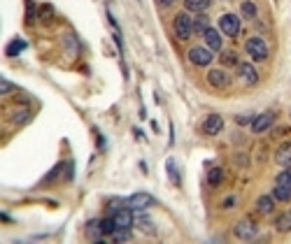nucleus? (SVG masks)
<instances>
[{
    "label": "nucleus",
    "instance_id": "1",
    "mask_svg": "<svg viewBox=\"0 0 291 244\" xmlns=\"http://www.w3.org/2000/svg\"><path fill=\"white\" fill-rule=\"evenodd\" d=\"M173 30H175L177 40H189L191 33H194V19L189 17V12H179L175 17V24H173Z\"/></svg>",
    "mask_w": 291,
    "mask_h": 244
},
{
    "label": "nucleus",
    "instance_id": "2",
    "mask_svg": "<svg viewBox=\"0 0 291 244\" xmlns=\"http://www.w3.org/2000/svg\"><path fill=\"white\" fill-rule=\"evenodd\" d=\"M245 49H247V54L254 61H265L268 58V44H265L263 37H249L245 42Z\"/></svg>",
    "mask_w": 291,
    "mask_h": 244
},
{
    "label": "nucleus",
    "instance_id": "3",
    "mask_svg": "<svg viewBox=\"0 0 291 244\" xmlns=\"http://www.w3.org/2000/svg\"><path fill=\"white\" fill-rule=\"evenodd\" d=\"M189 61L194 63V65H198V68H205V65H210L212 63V49H207V47H191L189 49Z\"/></svg>",
    "mask_w": 291,
    "mask_h": 244
},
{
    "label": "nucleus",
    "instance_id": "4",
    "mask_svg": "<svg viewBox=\"0 0 291 244\" xmlns=\"http://www.w3.org/2000/svg\"><path fill=\"white\" fill-rule=\"evenodd\" d=\"M219 30L229 37H235L240 33V19L235 14H221L219 17Z\"/></svg>",
    "mask_w": 291,
    "mask_h": 244
},
{
    "label": "nucleus",
    "instance_id": "5",
    "mask_svg": "<svg viewBox=\"0 0 291 244\" xmlns=\"http://www.w3.org/2000/svg\"><path fill=\"white\" fill-rule=\"evenodd\" d=\"M233 235L238 237V240H254L256 237V223L254 221H249V218H242V221L235 223Z\"/></svg>",
    "mask_w": 291,
    "mask_h": 244
},
{
    "label": "nucleus",
    "instance_id": "6",
    "mask_svg": "<svg viewBox=\"0 0 291 244\" xmlns=\"http://www.w3.org/2000/svg\"><path fill=\"white\" fill-rule=\"evenodd\" d=\"M154 202L156 200H154V195H149V193H135V195H131V198L126 200V205L131 209H138V212H140V209L151 207Z\"/></svg>",
    "mask_w": 291,
    "mask_h": 244
},
{
    "label": "nucleus",
    "instance_id": "7",
    "mask_svg": "<svg viewBox=\"0 0 291 244\" xmlns=\"http://www.w3.org/2000/svg\"><path fill=\"white\" fill-rule=\"evenodd\" d=\"M115 217V221H116V228H131L133 223H135V217H133V209L126 205V207H119L112 214Z\"/></svg>",
    "mask_w": 291,
    "mask_h": 244
},
{
    "label": "nucleus",
    "instance_id": "8",
    "mask_svg": "<svg viewBox=\"0 0 291 244\" xmlns=\"http://www.w3.org/2000/svg\"><path fill=\"white\" fill-rule=\"evenodd\" d=\"M238 75L245 84H249V86L259 81V72H256V68L252 65V63H238Z\"/></svg>",
    "mask_w": 291,
    "mask_h": 244
},
{
    "label": "nucleus",
    "instance_id": "9",
    "mask_svg": "<svg viewBox=\"0 0 291 244\" xmlns=\"http://www.w3.org/2000/svg\"><path fill=\"white\" fill-rule=\"evenodd\" d=\"M207 81H210V86H214V88H226L231 77L226 70H210V72H207Z\"/></svg>",
    "mask_w": 291,
    "mask_h": 244
},
{
    "label": "nucleus",
    "instance_id": "10",
    "mask_svg": "<svg viewBox=\"0 0 291 244\" xmlns=\"http://www.w3.org/2000/svg\"><path fill=\"white\" fill-rule=\"evenodd\" d=\"M273 121H275V114L273 112L259 114V116H254V121H252V131H254V133H263V131H268V128L273 126Z\"/></svg>",
    "mask_w": 291,
    "mask_h": 244
},
{
    "label": "nucleus",
    "instance_id": "11",
    "mask_svg": "<svg viewBox=\"0 0 291 244\" xmlns=\"http://www.w3.org/2000/svg\"><path fill=\"white\" fill-rule=\"evenodd\" d=\"M219 131H224V119H221L219 114H210V116L203 121V133H207V135H217Z\"/></svg>",
    "mask_w": 291,
    "mask_h": 244
},
{
    "label": "nucleus",
    "instance_id": "12",
    "mask_svg": "<svg viewBox=\"0 0 291 244\" xmlns=\"http://www.w3.org/2000/svg\"><path fill=\"white\" fill-rule=\"evenodd\" d=\"M203 37H205V44H207V49H212V52H219V49H221V35H219V30H214V28H207Z\"/></svg>",
    "mask_w": 291,
    "mask_h": 244
},
{
    "label": "nucleus",
    "instance_id": "13",
    "mask_svg": "<svg viewBox=\"0 0 291 244\" xmlns=\"http://www.w3.org/2000/svg\"><path fill=\"white\" fill-rule=\"evenodd\" d=\"M275 209V198L273 195H261L259 200H256V212L259 214H270Z\"/></svg>",
    "mask_w": 291,
    "mask_h": 244
},
{
    "label": "nucleus",
    "instance_id": "14",
    "mask_svg": "<svg viewBox=\"0 0 291 244\" xmlns=\"http://www.w3.org/2000/svg\"><path fill=\"white\" fill-rule=\"evenodd\" d=\"M87 237L88 240H93V242H103V226H100V221H88L87 226Z\"/></svg>",
    "mask_w": 291,
    "mask_h": 244
},
{
    "label": "nucleus",
    "instance_id": "15",
    "mask_svg": "<svg viewBox=\"0 0 291 244\" xmlns=\"http://www.w3.org/2000/svg\"><path fill=\"white\" fill-rule=\"evenodd\" d=\"M275 228H277V233H291V212H282L275 218Z\"/></svg>",
    "mask_w": 291,
    "mask_h": 244
},
{
    "label": "nucleus",
    "instance_id": "16",
    "mask_svg": "<svg viewBox=\"0 0 291 244\" xmlns=\"http://www.w3.org/2000/svg\"><path fill=\"white\" fill-rule=\"evenodd\" d=\"M275 161H277L280 165H291V142H287V144H282V147L277 149Z\"/></svg>",
    "mask_w": 291,
    "mask_h": 244
},
{
    "label": "nucleus",
    "instance_id": "17",
    "mask_svg": "<svg viewBox=\"0 0 291 244\" xmlns=\"http://www.w3.org/2000/svg\"><path fill=\"white\" fill-rule=\"evenodd\" d=\"M212 0H184V7L186 12H205L210 7Z\"/></svg>",
    "mask_w": 291,
    "mask_h": 244
},
{
    "label": "nucleus",
    "instance_id": "18",
    "mask_svg": "<svg viewBox=\"0 0 291 244\" xmlns=\"http://www.w3.org/2000/svg\"><path fill=\"white\" fill-rule=\"evenodd\" d=\"M24 49H26V42H24V40H12V42L7 44V49H5V54H7L9 58H14V56H19V54L24 52Z\"/></svg>",
    "mask_w": 291,
    "mask_h": 244
},
{
    "label": "nucleus",
    "instance_id": "19",
    "mask_svg": "<svg viewBox=\"0 0 291 244\" xmlns=\"http://www.w3.org/2000/svg\"><path fill=\"white\" fill-rule=\"evenodd\" d=\"M221 179H224V167H219V165L210 167V172H207V184H210V186H219Z\"/></svg>",
    "mask_w": 291,
    "mask_h": 244
},
{
    "label": "nucleus",
    "instance_id": "20",
    "mask_svg": "<svg viewBox=\"0 0 291 244\" xmlns=\"http://www.w3.org/2000/svg\"><path fill=\"white\" fill-rule=\"evenodd\" d=\"M240 14H242V19H256V5L252 0H242L240 2Z\"/></svg>",
    "mask_w": 291,
    "mask_h": 244
},
{
    "label": "nucleus",
    "instance_id": "21",
    "mask_svg": "<svg viewBox=\"0 0 291 244\" xmlns=\"http://www.w3.org/2000/svg\"><path fill=\"white\" fill-rule=\"evenodd\" d=\"M273 198H275V200H280V202L291 200V189H287V186H280V184H275Z\"/></svg>",
    "mask_w": 291,
    "mask_h": 244
},
{
    "label": "nucleus",
    "instance_id": "22",
    "mask_svg": "<svg viewBox=\"0 0 291 244\" xmlns=\"http://www.w3.org/2000/svg\"><path fill=\"white\" fill-rule=\"evenodd\" d=\"M207 28H210V19L205 17V14H201V17L194 19V33L205 35V30H207Z\"/></svg>",
    "mask_w": 291,
    "mask_h": 244
},
{
    "label": "nucleus",
    "instance_id": "23",
    "mask_svg": "<svg viewBox=\"0 0 291 244\" xmlns=\"http://www.w3.org/2000/svg\"><path fill=\"white\" fill-rule=\"evenodd\" d=\"M135 226H140L145 233H149V235H154L156 233V228L151 226V218L145 217V214H140V217H135Z\"/></svg>",
    "mask_w": 291,
    "mask_h": 244
},
{
    "label": "nucleus",
    "instance_id": "24",
    "mask_svg": "<svg viewBox=\"0 0 291 244\" xmlns=\"http://www.w3.org/2000/svg\"><path fill=\"white\" fill-rule=\"evenodd\" d=\"M275 184H280V186H287V189H291V167H289V165H287L282 172L277 174Z\"/></svg>",
    "mask_w": 291,
    "mask_h": 244
},
{
    "label": "nucleus",
    "instance_id": "25",
    "mask_svg": "<svg viewBox=\"0 0 291 244\" xmlns=\"http://www.w3.org/2000/svg\"><path fill=\"white\" fill-rule=\"evenodd\" d=\"M112 240L115 242H128L131 240V228H116L112 233Z\"/></svg>",
    "mask_w": 291,
    "mask_h": 244
},
{
    "label": "nucleus",
    "instance_id": "26",
    "mask_svg": "<svg viewBox=\"0 0 291 244\" xmlns=\"http://www.w3.org/2000/svg\"><path fill=\"white\" fill-rule=\"evenodd\" d=\"M100 226H103V235H112V233L116 230V221H115V217L103 218V221H100Z\"/></svg>",
    "mask_w": 291,
    "mask_h": 244
},
{
    "label": "nucleus",
    "instance_id": "27",
    "mask_svg": "<svg viewBox=\"0 0 291 244\" xmlns=\"http://www.w3.org/2000/svg\"><path fill=\"white\" fill-rule=\"evenodd\" d=\"M166 167H168V177H170V179H173V184H175V186H179V174H177L175 161H173V158H168Z\"/></svg>",
    "mask_w": 291,
    "mask_h": 244
},
{
    "label": "nucleus",
    "instance_id": "28",
    "mask_svg": "<svg viewBox=\"0 0 291 244\" xmlns=\"http://www.w3.org/2000/svg\"><path fill=\"white\" fill-rule=\"evenodd\" d=\"M26 21L28 24L35 21V2L33 0H26Z\"/></svg>",
    "mask_w": 291,
    "mask_h": 244
},
{
    "label": "nucleus",
    "instance_id": "29",
    "mask_svg": "<svg viewBox=\"0 0 291 244\" xmlns=\"http://www.w3.org/2000/svg\"><path fill=\"white\" fill-rule=\"evenodd\" d=\"M40 19H44V21H52V19H54V7H52V5H42V7H40Z\"/></svg>",
    "mask_w": 291,
    "mask_h": 244
},
{
    "label": "nucleus",
    "instance_id": "30",
    "mask_svg": "<svg viewBox=\"0 0 291 244\" xmlns=\"http://www.w3.org/2000/svg\"><path fill=\"white\" fill-rule=\"evenodd\" d=\"M221 58H224V63H226V65H233V63H238V58H235V54H233V52H226L224 56H221Z\"/></svg>",
    "mask_w": 291,
    "mask_h": 244
},
{
    "label": "nucleus",
    "instance_id": "31",
    "mask_svg": "<svg viewBox=\"0 0 291 244\" xmlns=\"http://www.w3.org/2000/svg\"><path fill=\"white\" fill-rule=\"evenodd\" d=\"M0 91H2V93H9V91H12V84L2 79V81H0Z\"/></svg>",
    "mask_w": 291,
    "mask_h": 244
},
{
    "label": "nucleus",
    "instance_id": "32",
    "mask_svg": "<svg viewBox=\"0 0 291 244\" xmlns=\"http://www.w3.org/2000/svg\"><path fill=\"white\" fill-rule=\"evenodd\" d=\"M224 207H226V209L235 207V198H233V195H231V198H226V200H224Z\"/></svg>",
    "mask_w": 291,
    "mask_h": 244
},
{
    "label": "nucleus",
    "instance_id": "33",
    "mask_svg": "<svg viewBox=\"0 0 291 244\" xmlns=\"http://www.w3.org/2000/svg\"><path fill=\"white\" fill-rule=\"evenodd\" d=\"M235 121H238V123H249V121H254V119H252V116H238Z\"/></svg>",
    "mask_w": 291,
    "mask_h": 244
},
{
    "label": "nucleus",
    "instance_id": "34",
    "mask_svg": "<svg viewBox=\"0 0 291 244\" xmlns=\"http://www.w3.org/2000/svg\"><path fill=\"white\" fill-rule=\"evenodd\" d=\"M161 5H173V2H175V0H159Z\"/></svg>",
    "mask_w": 291,
    "mask_h": 244
}]
</instances>
